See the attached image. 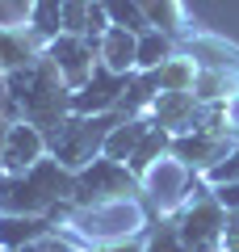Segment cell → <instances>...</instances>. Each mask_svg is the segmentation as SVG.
Wrapping results in <instances>:
<instances>
[{"mask_svg": "<svg viewBox=\"0 0 239 252\" xmlns=\"http://www.w3.org/2000/svg\"><path fill=\"white\" fill-rule=\"evenodd\" d=\"M177 55V42H172V34H164V30H147V34H139V51H134V67H143V72H155V67H164V63Z\"/></svg>", "mask_w": 239, "mask_h": 252, "instance_id": "8992f818", "label": "cell"}, {"mask_svg": "<svg viewBox=\"0 0 239 252\" xmlns=\"http://www.w3.org/2000/svg\"><path fill=\"white\" fill-rule=\"evenodd\" d=\"M134 193H139V177L130 172V164L97 156V160L76 177L71 202H76V206H105V202H126V198H134Z\"/></svg>", "mask_w": 239, "mask_h": 252, "instance_id": "7a4b0ae2", "label": "cell"}, {"mask_svg": "<svg viewBox=\"0 0 239 252\" xmlns=\"http://www.w3.org/2000/svg\"><path fill=\"white\" fill-rule=\"evenodd\" d=\"M134 51H139V34H130V30H122V26H109L105 34L97 38V63L109 67V72H118V76H130Z\"/></svg>", "mask_w": 239, "mask_h": 252, "instance_id": "5b68a950", "label": "cell"}, {"mask_svg": "<svg viewBox=\"0 0 239 252\" xmlns=\"http://www.w3.org/2000/svg\"><path fill=\"white\" fill-rule=\"evenodd\" d=\"M139 9L164 34H185V9H180V0H139Z\"/></svg>", "mask_w": 239, "mask_h": 252, "instance_id": "52a82bcc", "label": "cell"}, {"mask_svg": "<svg viewBox=\"0 0 239 252\" xmlns=\"http://www.w3.org/2000/svg\"><path fill=\"white\" fill-rule=\"evenodd\" d=\"M118 126V114H97V118H67L63 126L51 130V152L63 168H89L92 156H101L105 135Z\"/></svg>", "mask_w": 239, "mask_h": 252, "instance_id": "6da1fadb", "label": "cell"}, {"mask_svg": "<svg viewBox=\"0 0 239 252\" xmlns=\"http://www.w3.org/2000/svg\"><path fill=\"white\" fill-rule=\"evenodd\" d=\"M105 4V13H109V26H122V30H130V34H147L151 30V21L143 17V9H139V0H101Z\"/></svg>", "mask_w": 239, "mask_h": 252, "instance_id": "ba28073f", "label": "cell"}, {"mask_svg": "<svg viewBox=\"0 0 239 252\" xmlns=\"http://www.w3.org/2000/svg\"><path fill=\"white\" fill-rule=\"evenodd\" d=\"M42 152H46L42 130L30 122H13L9 135H4V147H0V168H4V177H21L42 160Z\"/></svg>", "mask_w": 239, "mask_h": 252, "instance_id": "3957f363", "label": "cell"}, {"mask_svg": "<svg viewBox=\"0 0 239 252\" xmlns=\"http://www.w3.org/2000/svg\"><path fill=\"white\" fill-rule=\"evenodd\" d=\"M126 80L130 76H118V72H109V67H101L97 63V72L89 76V84L71 97V109L76 114H92V109H109V105H118L122 101V93H126Z\"/></svg>", "mask_w": 239, "mask_h": 252, "instance_id": "277c9868", "label": "cell"}, {"mask_svg": "<svg viewBox=\"0 0 239 252\" xmlns=\"http://www.w3.org/2000/svg\"><path fill=\"white\" fill-rule=\"evenodd\" d=\"M206 181H210L214 189H218V185H239V139H235V147L206 172Z\"/></svg>", "mask_w": 239, "mask_h": 252, "instance_id": "9c48e42d", "label": "cell"}]
</instances>
